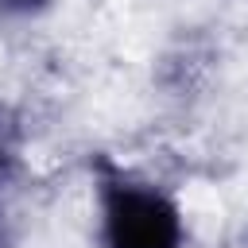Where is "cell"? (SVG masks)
<instances>
[{"label": "cell", "mask_w": 248, "mask_h": 248, "mask_svg": "<svg viewBox=\"0 0 248 248\" xmlns=\"http://www.w3.org/2000/svg\"><path fill=\"white\" fill-rule=\"evenodd\" d=\"M101 225L108 248H182V213L155 190L128 178L101 182Z\"/></svg>", "instance_id": "obj_1"}, {"label": "cell", "mask_w": 248, "mask_h": 248, "mask_svg": "<svg viewBox=\"0 0 248 248\" xmlns=\"http://www.w3.org/2000/svg\"><path fill=\"white\" fill-rule=\"evenodd\" d=\"M39 4H46V0H0L4 12H31V8H39Z\"/></svg>", "instance_id": "obj_2"}, {"label": "cell", "mask_w": 248, "mask_h": 248, "mask_svg": "<svg viewBox=\"0 0 248 248\" xmlns=\"http://www.w3.org/2000/svg\"><path fill=\"white\" fill-rule=\"evenodd\" d=\"M0 163H4V143H0Z\"/></svg>", "instance_id": "obj_3"}]
</instances>
